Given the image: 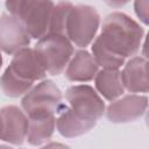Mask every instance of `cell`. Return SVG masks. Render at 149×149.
<instances>
[{
	"label": "cell",
	"mask_w": 149,
	"mask_h": 149,
	"mask_svg": "<svg viewBox=\"0 0 149 149\" xmlns=\"http://www.w3.org/2000/svg\"><path fill=\"white\" fill-rule=\"evenodd\" d=\"M56 129V116L29 119L27 141L31 146H41L48 142Z\"/></svg>",
	"instance_id": "cell-15"
},
{
	"label": "cell",
	"mask_w": 149,
	"mask_h": 149,
	"mask_svg": "<svg viewBox=\"0 0 149 149\" xmlns=\"http://www.w3.org/2000/svg\"><path fill=\"white\" fill-rule=\"evenodd\" d=\"M148 8H149V1L148 0H142V1H135L134 2V10H135L137 17L140 19V21H142L144 24L149 23Z\"/></svg>",
	"instance_id": "cell-18"
},
{
	"label": "cell",
	"mask_w": 149,
	"mask_h": 149,
	"mask_svg": "<svg viewBox=\"0 0 149 149\" xmlns=\"http://www.w3.org/2000/svg\"><path fill=\"white\" fill-rule=\"evenodd\" d=\"M57 115L58 116L56 118V128L62 136L68 139L81 136L88 133L97 125L77 118L69 111L65 105H62Z\"/></svg>",
	"instance_id": "cell-14"
},
{
	"label": "cell",
	"mask_w": 149,
	"mask_h": 149,
	"mask_svg": "<svg viewBox=\"0 0 149 149\" xmlns=\"http://www.w3.org/2000/svg\"><path fill=\"white\" fill-rule=\"evenodd\" d=\"M69 111L77 118L97 123L105 114V102L99 93L90 85H73L65 92Z\"/></svg>",
	"instance_id": "cell-7"
},
{
	"label": "cell",
	"mask_w": 149,
	"mask_h": 149,
	"mask_svg": "<svg viewBox=\"0 0 149 149\" xmlns=\"http://www.w3.org/2000/svg\"><path fill=\"white\" fill-rule=\"evenodd\" d=\"M2 130L0 139L14 146H21L27 139L29 119L22 108L9 105L0 109Z\"/></svg>",
	"instance_id": "cell-9"
},
{
	"label": "cell",
	"mask_w": 149,
	"mask_h": 149,
	"mask_svg": "<svg viewBox=\"0 0 149 149\" xmlns=\"http://www.w3.org/2000/svg\"><path fill=\"white\" fill-rule=\"evenodd\" d=\"M0 149H13V148L9 146H6V144H0Z\"/></svg>",
	"instance_id": "cell-20"
},
{
	"label": "cell",
	"mask_w": 149,
	"mask_h": 149,
	"mask_svg": "<svg viewBox=\"0 0 149 149\" xmlns=\"http://www.w3.org/2000/svg\"><path fill=\"white\" fill-rule=\"evenodd\" d=\"M47 71L34 48H23L13 55V58L0 77V88L9 98L23 97L34 86L35 81L43 80Z\"/></svg>",
	"instance_id": "cell-2"
},
{
	"label": "cell",
	"mask_w": 149,
	"mask_h": 149,
	"mask_svg": "<svg viewBox=\"0 0 149 149\" xmlns=\"http://www.w3.org/2000/svg\"><path fill=\"white\" fill-rule=\"evenodd\" d=\"M62 105V92L50 79H43L33 86L21 100V108L28 119L56 116Z\"/></svg>",
	"instance_id": "cell-4"
},
{
	"label": "cell",
	"mask_w": 149,
	"mask_h": 149,
	"mask_svg": "<svg viewBox=\"0 0 149 149\" xmlns=\"http://www.w3.org/2000/svg\"><path fill=\"white\" fill-rule=\"evenodd\" d=\"M148 107V98L142 94H127L112 101L105 109L108 121L127 123L141 118Z\"/></svg>",
	"instance_id": "cell-8"
},
{
	"label": "cell",
	"mask_w": 149,
	"mask_h": 149,
	"mask_svg": "<svg viewBox=\"0 0 149 149\" xmlns=\"http://www.w3.org/2000/svg\"><path fill=\"white\" fill-rule=\"evenodd\" d=\"M72 7H73V3L70 1H59L55 3L51 12V16H50L48 34H59L65 36L66 20Z\"/></svg>",
	"instance_id": "cell-16"
},
{
	"label": "cell",
	"mask_w": 149,
	"mask_h": 149,
	"mask_svg": "<svg viewBox=\"0 0 149 149\" xmlns=\"http://www.w3.org/2000/svg\"><path fill=\"white\" fill-rule=\"evenodd\" d=\"M94 85L99 95H102L111 102L119 99L125 93L120 70L102 69L98 71L94 77Z\"/></svg>",
	"instance_id": "cell-13"
},
{
	"label": "cell",
	"mask_w": 149,
	"mask_h": 149,
	"mask_svg": "<svg viewBox=\"0 0 149 149\" xmlns=\"http://www.w3.org/2000/svg\"><path fill=\"white\" fill-rule=\"evenodd\" d=\"M47 73L61 74L74 54L73 44L66 36L59 34H47L37 41L34 47Z\"/></svg>",
	"instance_id": "cell-6"
},
{
	"label": "cell",
	"mask_w": 149,
	"mask_h": 149,
	"mask_svg": "<svg viewBox=\"0 0 149 149\" xmlns=\"http://www.w3.org/2000/svg\"><path fill=\"white\" fill-rule=\"evenodd\" d=\"M148 62L142 56H134L123 64L121 71V79L125 90L130 93H147L149 88L148 74H147Z\"/></svg>",
	"instance_id": "cell-11"
},
{
	"label": "cell",
	"mask_w": 149,
	"mask_h": 149,
	"mask_svg": "<svg viewBox=\"0 0 149 149\" xmlns=\"http://www.w3.org/2000/svg\"><path fill=\"white\" fill-rule=\"evenodd\" d=\"M1 130H2V121H1V115H0V136H1Z\"/></svg>",
	"instance_id": "cell-21"
},
{
	"label": "cell",
	"mask_w": 149,
	"mask_h": 149,
	"mask_svg": "<svg viewBox=\"0 0 149 149\" xmlns=\"http://www.w3.org/2000/svg\"><path fill=\"white\" fill-rule=\"evenodd\" d=\"M144 29L129 15L121 12L108 14L101 24V31L95 41L112 54L122 57H134L141 48Z\"/></svg>",
	"instance_id": "cell-1"
},
{
	"label": "cell",
	"mask_w": 149,
	"mask_h": 149,
	"mask_svg": "<svg viewBox=\"0 0 149 149\" xmlns=\"http://www.w3.org/2000/svg\"><path fill=\"white\" fill-rule=\"evenodd\" d=\"M40 149H71V148L69 146L59 143V142H49L45 146L41 147Z\"/></svg>",
	"instance_id": "cell-19"
},
{
	"label": "cell",
	"mask_w": 149,
	"mask_h": 149,
	"mask_svg": "<svg viewBox=\"0 0 149 149\" xmlns=\"http://www.w3.org/2000/svg\"><path fill=\"white\" fill-rule=\"evenodd\" d=\"M99 26L100 15L94 7L73 5L66 20L65 36L73 45L85 49L94 41Z\"/></svg>",
	"instance_id": "cell-5"
},
{
	"label": "cell",
	"mask_w": 149,
	"mask_h": 149,
	"mask_svg": "<svg viewBox=\"0 0 149 149\" xmlns=\"http://www.w3.org/2000/svg\"><path fill=\"white\" fill-rule=\"evenodd\" d=\"M2 66V56H1V52H0V69Z\"/></svg>",
	"instance_id": "cell-22"
},
{
	"label": "cell",
	"mask_w": 149,
	"mask_h": 149,
	"mask_svg": "<svg viewBox=\"0 0 149 149\" xmlns=\"http://www.w3.org/2000/svg\"><path fill=\"white\" fill-rule=\"evenodd\" d=\"M99 71L92 54L85 49L77 50L65 68V77L70 81L85 83L94 79Z\"/></svg>",
	"instance_id": "cell-12"
},
{
	"label": "cell",
	"mask_w": 149,
	"mask_h": 149,
	"mask_svg": "<svg viewBox=\"0 0 149 149\" xmlns=\"http://www.w3.org/2000/svg\"><path fill=\"white\" fill-rule=\"evenodd\" d=\"M92 56L97 63L98 66H101L102 69H115L120 70V68L126 63V59L122 57H119L107 49H105L100 43H98L95 40L92 42Z\"/></svg>",
	"instance_id": "cell-17"
},
{
	"label": "cell",
	"mask_w": 149,
	"mask_h": 149,
	"mask_svg": "<svg viewBox=\"0 0 149 149\" xmlns=\"http://www.w3.org/2000/svg\"><path fill=\"white\" fill-rule=\"evenodd\" d=\"M30 36L22 23L10 15L3 13L0 15V50L7 55H14L19 50L27 48L30 43Z\"/></svg>",
	"instance_id": "cell-10"
},
{
	"label": "cell",
	"mask_w": 149,
	"mask_h": 149,
	"mask_svg": "<svg viewBox=\"0 0 149 149\" xmlns=\"http://www.w3.org/2000/svg\"><path fill=\"white\" fill-rule=\"evenodd\" d=\"M5 6L8 13L22 23L30 38L38 41L48 34L50 16L55 2L17 0L6 1Z\"/></svg>",
	"instance_id": "cell-3"
}]
</instances>
